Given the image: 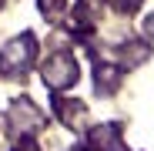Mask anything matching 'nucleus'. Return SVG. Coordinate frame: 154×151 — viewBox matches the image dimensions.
Returning <instances> with one entry per match:
<instances>
[{
  "mask_svg": "<svg viewBox=\"0 0 154 151\" xmlns=\"http://www.w3.org/2000/svg\"><path fill=\"white\" fill-rule=\"evenodd\" d=\"M34 50H37V44H34L30 34L14 37L10 44H4V50H0V71H4V74H20V71H27L30 61H34Z\"/></svg>",
  "mask_w": 154,
  "mask_h": 151,
  "instance_id": "obj_1",
  "label": "nucleus"
},
{
  "mask_svg": "<svg viewBox=\"0 0 154 151\" xmlns=\"http://www.w3.org/2000/svg\"><path fill=\"white\" fill-rule=\"evenodd\" d=\"M44 81L54 87V91H64L77 81V64L67 57V54H57V57H50L44 64Z\"/></svg>",
  "mask_w": 154,
  "mask_h": 151,
  "instance_id": "obj_2",
  "label": "nucleus"
},
{
  "mask_svg": "<svg viewBox=\"0 0 154 151\" xmlns=\"http://www.w3.org/2000/svg\"><path fill=\"white\" fill-rule=\"evenodd\" d=\"M10 124H14V131H34L40 118L34 111V104H27V101H17V104L10 108Z\"/></svg>",
  "mask_w": 154,
  "mask_h": 151,
  "instance_id": "obj_3",
  "label": "nucleus"
},
{
  "mask_svg": "<svg viewBox=\"0 0 154 151\" xmlns=\"http://www.w3.org/2000/svg\"><path fill=\"white\" fill-rule=\"evenodd\" d=\"M91 141H94V148H100V151H121L117 124H100V128H94V131H91Z\"/></svg>",
  "mask_w": 154,
  "mask_h": 151,
  "instance_id": "obj_4",
  "label": "nucleus"
},
{
  "mask_svg": "<svg viewBox=\"0 0 154 151\" xmlns=\"http://www.w3.org/2000/svg\"><path fill=\"white\" fill-rule=\"evenodd\" d=\"M114 7H117V10H124V14H131V10H137V7H141V0H114Z\"/></svg>",
  "mask_w": 154,
  "mask_h": 151,
  "instance_id": "obj_5",
  "label": "nucleus"
},
{
  "mask_svg": "<svg viewBox=\"0 0 154 151\" xmlns=\"http://www.w3.org/2000/svg\"><path fill=\"white\" fill-rule=\"evenodd\" d=\"M40 7H44V14H54L60 7V0H40Z\"/></svg>",
  "mask_w": 154,
  "mask_h": 151,
  "instance_id": "obj_6",
  "label": "nucleus"
},
{
  "mask_svg": "<svg viewBox=\"0 0 154 151\" xmlns=\"http://www.w3.org/2000/svg\"><path fill=\"white\" fill-rule=\"evenodd\" d=\"M144 30H147V34H151V37H154V14H151V17H147V20H144Z\"/></svg>",
  "mask_w": 154,
  "mask_h": 151,
  "instance_id": "obj_7",
  "label": "nucleus"
},
{
  "mask_svg": "<svg viewBox=\"0 0 154 151\" xmlns=\"http://www.w3.org/2000/svg\"><path fill=\"white\" fill-rule=\"evenodd\" d=\"M17 151H37V144H20Z\"/></svg>",
  "mask_w": 154,
  "mask_h": 151,
  "instance_id": "obj_8",
  "label": "nucleus"
},
{
  "mask_svg": "<svg viewBox=\"0 0 154 151\" xmlns=\"http://www.w3.org/2000/svg\"><path fill=\"white\" fill-rule=\"evenodd\" d=\"M74 151H84V148H74Z\"/></svg>",
  "mask_w": 154,
  "mask_h": 151,
  "instance_id": "obj_9",
  "label": "nucleus"
}]
</instances>
